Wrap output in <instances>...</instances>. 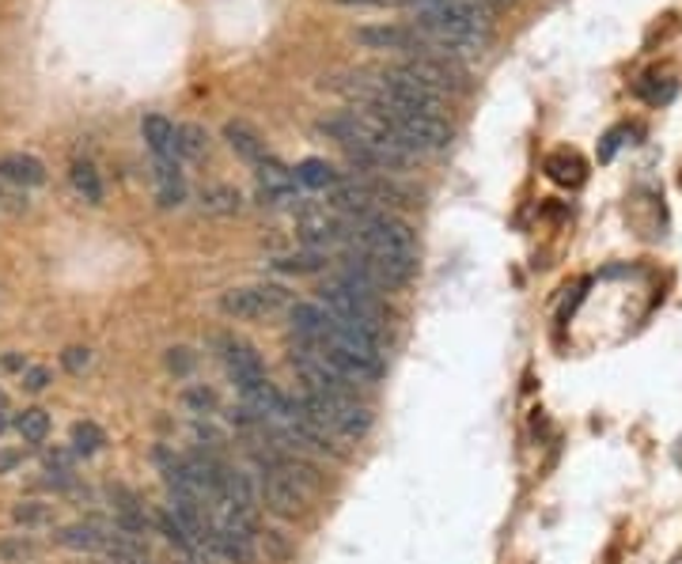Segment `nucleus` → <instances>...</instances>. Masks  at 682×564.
Masks as SVG:
<instances>
[{
    "instance_id": "f257e3e1",
    "label": "nucleus",
    "mask_w": 682,
    "mask_h": 564,
    "mask_svg": "<svg viewBox=\"0 0 682 564\" xmlns=\"http://www.w3.org/2000/svg\"><path fill=\"white\" fill-rule=\"evenodd\" d=\"M349 251L361 254L383 288H406L417 273V235L395 212H372L364 220H353Z\"/></svg>"
},
{
    "instance_id": "f03ea898",
    "label": "nucleus",
    "mask_w": 682,
    "mask_h": 564,
    "mask_svg": "<svg viewBox=\"0 0 682 564\" xmlns=\"http://www.w3.org/2000/svg\"><path fill=\"white\" fill-rule=\"evenodd\" d=\"M414 27L448 57L482 54L493 34L490 8L482 0H403Z\"/></svg>"
},
{
    "instance_id": "7ed1b4c3",
    "label": "nucleus",
    "mask_w": 682,
    "mask_h": 564,
    "mask_svg": "<svg viewBox=\"0 0 682 564\" xmlns=\"http://www.w3.org/2000/svg\"><path fill=\"white\" fill-rule=\"evenodd\" d=\"M319 133H327L330 141H338L356 167L403 170L414 164V152H409L406 144L398 141V133L369 107H349V110H338V114L322 118Z\"/></svg>"
},
{
    "instance_id": "20e7f679",
    "label": "nucleus",
    "mask_w": 682,
    "mask_h": 564,
    "mask_svg": "<svg viewBox=\"0 0 682 564\" xmlns=\"http://www.w3.org/2000/svg\"><path fill=\"white\" fill-rule=\"evenodd\" d=\"M375 114L398 133V141L409 152H440L451 144V125L443 114H425V110H398V107H380Z\"/></svg>"
},
{
    "instance_id": "39448f33",
    "label": "nucleus",
    "mask_w": 682,
    "mask_h": 564,
    "mask_svg": "<svg viewBox=\"0 0 682 564\" xmlns=\"http://www.w3.org/2000/svg\"><path fill=\"white\" fill-rule=\"evenodd\" d=\"M349 232H353V224H349L341 212L330 209V204H319V209H304L300 217H296V239L304 243V251L327 254V251H334V246L345 251Z\"/></svg>"
},
{
    "instance_id": "423d86ee",
    "label": "nucleus",
    "mask_w": 682,
    "mask_h": 564,
    "mask_svg": "<svg viewBox=\"0 0 682 564\" xmlns=\"http://www.w3.org/2000/svg\"><path fill=\"white\" fill-rule=\"evenodd\" d=\"M285 303H288V296L280 285H243V288H228V292L220 296V311L235 322L266 319V314L280 311Z\"/></svg>"
},
{
    "instance_id": "0eeeda50",
    "label": "nucleus",
    "mask_w": 682,
    "mask_h": 564,
    "mask_svg": "<svg viewBox=\"0 0 682 564\" xmlns=\"http://www.w3.org/2000/svg\"><path fill=\"white\" fill-rule=\"evenodd\" d=\"M212 345H217V356H220V364H224L228 379L235 383V390L246 387V383L266 379V367H262V356L251 341L235 338V333H217Z\"/></svg>"
},
{
    "instance_id": "6e6552de",
    "label": "nucleus",
    "mask_w": 682,
    "mask_h": 564,
    "mask_svg": "<svg viewBox=\"0 0 682 564\" xmlns=\"http://www.w3.org/2000/svg\"><path fill=\"white\" fill-rule=\"evenodd\" d=\"M258 504H266V511H273L277 519H296V516H304L307 489L296 485L288 474H280V469L262 466L258 469Z\"/></svg>"
},
{
    "instance_id": "1a4fd4ad",
    "label": "nucleus",
    "mask_w": 682,
    "mask_h": 564,
    "mask_svg": "<svg viewBox=\"0 0 682 564\" xmlns=\"http://www.w3.org/2000/svg\"><path fill=\"white\" fill-rule=\"evenodd\" d=\"M254 178H258V201L270 204V209H293L300 201V183H296V170L285 167L280 159H262L254 167Z\"/></svg>"
},
{
    "instance_id": "9d476101",
    "label": "nucleus",
    "mask_w": 682,
    "mask_h": 564,
    "mask_svg": "<svg viewBox=\"0 0 682 564\" xmlns=\"http://www.w3.org/2000/svg\"><path fill=\"white\" fill-rule=\"evenodd\" d=\"M114 531L118 527L102 523V519H80V523H68L57 531V545H65V550H84V553H107Z\"/></svg>"
},
{
    "instance_id": "9b49d317",
    "label": "nucleus",
    "mask_w": 682,
    "mask_h": 564,
    "mask_svg": "<svg viewBox=\"0 0 682 564\" xmlns=\"http://www.w3.org/2000/svg\"><path fill=\"white\" fill-rule=\"evenodd\" d=\"M0 183L28 193L46 183V164L38 156H31V152H8V156H0Z\"/></svg>"
},
{
    "instance_id": "f8f14e48",
    "label": "nucleus",
    "mask_w": 682,
    "mask_h": 564,
    "mask_svg": "<svg viewBox=\"0 0 682 564\" xmlns=\"http://www.w3.org/2000/svg\"><path fill=\"white\" fill-rule=\"evenodd\" d=\"M288 322H293L296 341H304V345H322V341L330 338V322L334 319H330L319 303H293L288 307Z\"/></svg>"
},
{
    "instance_id": "ddd939ff",
    "label": "nucleus",
    "mask_w": 682,
    "mask_h": 564,
    "mask_svg": "<svg viewBox=\"0 0 682 564\" xmlns=\"http://www.w3.org/2000/svg\"><path fill=\"white\" fill-rule=\"evenodd\" d=\"M152 190L164 209H178L186 201V178L175 159H152Z\"/></svg>"
},
{
    "instance_id": "4468645a",
    "label": "nucleus",
    "mask_w": 682,
    "mask_h": 564,
    "mask_svg": "<svg viewBox=\"0 0 682 564\" xmlns=\"http://www.w3.org/2000/svg\"><path fill=\"white\" fill-rule=\"evenodd\" d=\"M224 141L232 144V152L239 159H246V164H254L258 167L262 159H270V148H266V141H262V133L254 130L251 122H228L224 125Z\"/></svg>"
},
{
    "instance_id": "2eb2a0df",
    "label": "nucleus",
    "mask_w": 682,
    "mask_h": 564,
    "mask_svg": "<svg viewBox=\"0 0 682 564\" xmlns=\"http://www.w3.org/2000/svg\"><path fill=\"white\" fill-rule=\"evenodd\" d=\"M141 136L148 144L152 159H175L178 164V148H175V122H167L164 114H148L141 122Z\"/></svg>"
},
{
    "instance_id": "dca6fc26",
    "label": "nucleus",
    "mask_w": 682,
    "mask_h": 564,
    "mask_svg": "<svg viewBox=\"0 0 682 564\" xmlns=\"http://www.w3.org/2000/svg\"><path fill=\"white\" fill-rule=\"evenodd\" d=\"M198 204L209 217H239V212H243V193L228 183H212V186H201Z\"/></svg>"
},
{
    "instance_id": "f3484780",
    "label": "nucleus",
    "mask_w": 682,
    "mask_h": 564,
    "mask_svg": "<svg viewBox=\"0 0 682 564\" xmlns=\"http://www.w3.org/2000/svg\"><path fill=\"white\" fill-rule=\"evenodd\" d=\"M546 175H550V183L573 186L576 190V186L587 178V164L580 159V152L561 148V152H553V156H546Z\"/></svg>"
},
{
    "instance_id": "a211bd4d",
    "label": "nucleus",
    "mask_w": 682,
    "mask_h": 564,
    "mask_svg": "<svg viewBox=\"0 0 682 564\" xmlns=\"http://www.w3.org/2000/svg\"><path fill=\"white\" fill-rule=\"evenodd\" d=\"M296 170V183H300V190H311V193H322V190H334V186L341 183V170L334 164H327V159L311 156L304 159Z\"/></svg>"
},
{
    "instance_id": "6ab92c4d",
    "label": "nucleus",
    "mask_w": 682,
    "mask_h": 564,
    "mask_svg": "<svg viewBox=\"0 0 682 564\" xmlns=\"http://www.w3.org/2000/svg\"><path fill=\"white\" fill-rule=\"evenodd\" d=\"M330 266L327 254L319 251H293V254H273L270 258V269L277 273H296V277H307V273H322Z\"/></svg>"
},
{
    "instance_id": "aec40b11",
    "label": "nucleus",
    "mask_w": 682,
    "mask_h": 564,
    "mask_svg": "<svg viewBox=\"0 0 682 564\" xmlns=\"http://www.w3.org/2000/svg\"><path fill=\"white\" fill-rule=\"evenodd\" d=\"M68 183H73L76 198H84L88 204H102V178L91 159H76V164L68 167Z\"/></svg>"
},
{
    "instance_id": "412c9836",
    "label": "nucleus",
    "mask_w": 682,
    "mask_h": 564,
    "mask_svg": "<svg viewBox=\"0 0 682 564\" xmlns=\"http://www.w3.org/2000/svg\"><path fill=\"white\" fill-rule=\"evenodd\" d=\"M12 424H15V432H20L23 443H42L50 435V413H46V409H38V406L23 409V413L15 417Z\"/></svg>"
},
{
    "instance_id": "4be33fe9",
    "label": "nucleus",
    "mask_w": 682,
    "mask_h": 564,
    "mask_svg": "<svg viewBox=\"0 0 682 564\" xmlns=\"http://www.w3.org/2000/svg\"><path fill=\"white\" fill-rule=\"evenodd\" d=\"M175 148L178 159H201L209 152V133L201 125H175Z\"/></svg>"
},
{
    "instance_id": "5701e85b",
    "label": "nucleus",
    "mask_w": 682,
    "mask_h": 564,
    "mask_svg": "<svg viewBox=\"0 0 682 564\" xmlns=\"http://www.w3.org/2000/svg\"><path fill=\"white\" fill-rule=\"evenodd\" d=\"M12 519L20 527H50L54 523V504H42V500H20L12 508Z\"/></svg>"
},
{
    "instance_id": "b1692460",
    "label": "nucleus",
    "mask_w": 682,
    "mask_h": 564,
    "mask_svg": "<svg viewBox=\"0 0 682 564\" xmlns=\"http://www.w3.org/2000/svg\"><path fill=\"white\" fill-rule=\"evenodd\" d=\"M102 443H107V435H102L99 424H91V421H76L73 424V451L76 455H99L102 451Z\"/></svg>"
},
{
    "instance_id": "393cba45",
    "label": "nucleus",
    "mask_w": 682,
    "mask_h": 564,
    "mask_svg": "<svg viewBox=\"0 0 682 564\" xmlns=\"http://www.w3.org/2000/svg\"><path fill=\"white\" fill-rule=\"evenodd\" d=\"M183 406H186V413H194V417H209V413H217V395H212L205 383H194V387L183 390Z\"/></svg>"
},
{
    "instance_id": "a878e982",
    "label": "nucleus",
    "mask_w": 682,
    "mask_h": 564,
    "mask_svg": "<svg viewBox=\"0 0 682 564\" xmlns=\"http://www.w3.org/2000/svg\"><path fill=\"white\" fill-rule=\"evenodd\" d=\"M34 553H38V545H34L28 534H15L0 542V561L4 564H23V561H31Z\"/></svg>"
},
{
    "instance_id": "bb28decb",
    "label": "nucleus",
    "mask_w": 682,
    "mask_h": 564,
    "mask_svg": "<svg viewBox=\"0 0 682 564\" xmlns=\"http://www.w3.org/2000/svg\"><path fill=\"white\" fill-rule=\"evenodd\" d=\"M42 463H46L50 474H73L76 451L73 447H50L46 455H42Z\"/></svg>"
},
{
    "instance_id": "cd10ccee",
    "label": "nucleus",
    "mask_w": 682,
    "mask_h": 564,
    "mask_svg": "<svg viewBox=\"0 0 682 564\" xmlns=\"http://www.w3.org/2000/svg\"><path fill=\"white\" fill-rule=\"evenodd\" d=\"M62 367L68 375H84L91 367V349H80V345H73V349H65L62 353Z\"/></svg>"
},
{
    "instance_id": "c85d7f7f",
    "label": "nucleus",
    "mask_w": 682,
    "mask_h": 564,
    "mask_svg": "<svg viewBox=\"0 0 682 564\" xmlns=\"http://www.w3.org/2000/svg\"><path fill=\"white\" fill-rule=\"evenodd\" d=\"M46 387H50V372H46V367H23V390H31V395H42Z\"/></svg>"
},
{
    "instance_id": "c756f323",
    "label": "nucleus",
    "mask_w": 682,
    "mask_h": 564,
    "mask_svg": "<svg viewBox=\"0 0 682 564\" xmlns=\"http://www.w3.org/2000/svg\"><path fill=\"white\" fill-rule=\"evenodd\" d=\"M167 367L175 375H190V367H194V356H190V349H167Z\"/></svg>"
},
{
    "instance_id": "7c9ffc66",
    "label": "nucleus",
    "mask_w": 682,
    "mask_h": 564,
    "mask_svg": "<svg viewBox=\"0 0 682 564\" xmlns=\"http://www.w3.org/2000/svg\"><path fill=\"white\" fill-rule=\"evenodd\" d=\"M15 463H20V451H0V474H8Z\"/></svg>"
},
{
    "instance_id": "2f4dec72",
    "label": "nucleus",
    "mask_w": 682,
    "mask_h": 564,
    "mask_svg": "<svg viewBox=\"0 0 682 564\" xmlns=\"http://www.w3.org/2000/svg\"><path fill=\"white\" fill-rule=\"evenodd\" d=\"M338 4H372V8H395L403 0H338Z\"/></svg>"
},
{
    "instance_id": "473e14b6",
    "label": "nucleus",
    "mask_w": 682,
    "mask_h": 564,
    "mask_svg": "<svg viewBox=\"0 0 682 564\" xmlns=\"http://www.w3.org/2000/svg\"><path fill=\"white\" fill-rule=\"evenodd\" d=\"M482 4L493 12V8H512V4H516V0H482Z\"/></svg>"
},
{
    "instance_id": "72a5a7b5",
    "label": "nucleus",
    "mask_w": 682,
    "mask_h": 564,
    "mask_svg": "<svg viewBox=\"0 0 682 564\" xmlns=\"http://www.w3.org/2000/svg\"><path fill=\"white\" fill-rule=\"evenodd\" d=\"M4 429H8V409L0 413V435H4Z\"/></svg>"
},
{
    "instance_id": "f704fd0d",
    "label": "nucleus",
    "mask_w": 682,
    "mask_h": 564,
    "mask_svg": "<svg viewBox=\"0 0 682 564\" xmlns=\"http://www.w3.org/2000/svg\"><path fill=\"white\" fill-rule=\"evenodd\" d=\"M190 564H205V561H190Z\"/></svg>"
}]
</instances>
